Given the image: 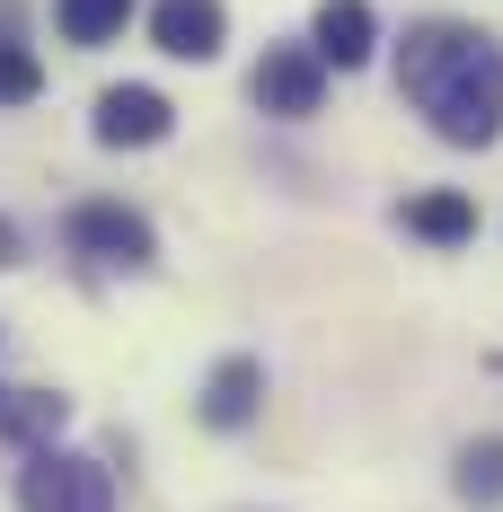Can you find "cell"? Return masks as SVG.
<instances>
[{
    "mask_svg": "<svg viewBox=\"0 0 503 512\" xmlns=\"http://www.w3.org/2000/svg\"><path fill=\"white\" fill-rule=\"evenodd\" d=\"M398 221L424 239V248H459V239H477V204H468L459 186H424V195H406Z\"/></svg>",
    "mask_w": 503,
    "mask_h": 512,
    "instance_id": "cell-9",
    "label": "cell"
},
{
    "mask_svg": "<svg viewBox=\"0 0 503 512\" xmlns=\"http://www.w3.org/2000/svg\"><path fill=\"white\" fill-rule=\"evenodd\" d=\"M36 89H45V62L9 36V9H0V106H27Z\"/></svg>",
    "mask_w": 503,
    "mask_h": 512,
    "instance_id": "cell-13",
    "label": "cell"
},
{
    "mask_svg": "<svg viewBox=\"0 0 503 512\" xmlns=\"http://www.w3.org/2000/svg\"><path fill=\"white\" fill-rule=\"evenodd\" d=\"M168 124H177V106L159 98V89H142V80H124V89H106L98 98V133L106 151H151V142H168Z\"/></svg>",
    "mask_w": 503,
    "mask_h": 512,
    "instance_id": "cell-5",
    "label": "cell"
},
{
    "mask_svg": "<svg viewBox=\"0 0 503 512\" xmlns=\"http://www.w3.org/2000/svg\"><path fill=\"white\" fill-rule=\"evenodd\" d=\"M398 98L459 151H486L503 133V45L486 27H459V18H424L406 27L398 45Z\"/></svg>",
    "mask_w": 503,
    "mask_h": 512,
    "instance_id": "cell-1",
    "label": "cell"
},
{
    "mask_svg": "<svg viewBox=\"0 0 503 512\" xmlns=\"http://www.w3.org/2000/svg\"><path fill=\"white\" fill-rule=\"evenodd\" d=\"M371 45H380L371 0H327V9H318V27H309V53H318V62H336V71H362Z\"/></svg>",
    "mask_w": 503,
    "mask_h": 512,
    "instance_id": "cell-8",
    "label": "cell"
},
{
    "mask_svg": "<svg viewBox=\"0 0 503 512\" xmlns=\"http://www.w3.org/2000/svg\"><path fill=\"white\" fill-rule=\"evenodd\" d=\"M221 36H230V9L221 0H159L151 9V45L168 62H212Z\"/></svg>",
    "mask_w": 503,
    "mask_h": 512,
    "instance_id": "cell-6",
    "label": "cell"
},
{
    "mask_svg": "<svg viewBox=\"0 0 503 512\" xmlns=\"http://www.w3.org/2000/svg\"><path fill=\"white\" fill-rule=\"evenodd\" d=\"M18 512H115V468L45 442L18 468Z\"/></svg>",
    "mask_w": 503,
    "mask_h": 512,
    "instance_id": "cell-2",
    "label": "cell"
},
{
    "mask_svg": "<svg viewBox=\"0 0 503 512\" xmlns=\"http://www.w3.org/2000/svg\"><path fill=\"white\" fill-rule=\"evenodd\" d=\"M459 495H468L477 512L503 504V433H486V442H468V451H459Z\"/></svg>",
    "mask_w": 503,
    "mask_h": 512,
    "instance_id": "cell-12",
    "label": "cell"
},
{
    "mask_svg": "<svg viewBox=\"0 0 503 512\" xmlns=\"http://www.w3.org/2000/svg\"><path fill=\"white\" fill-rule=\"evenodd\" d=\"M62 239H71L80 256H98V265H151V256H159L151 221H142L133 204H71Z\"/></svg>",
    "mask_w": 503,
    "mask_h": 512,
    "instance_id": "cell-3",
    "label": "cell"
},
{
    "mask_svg": "<svg viewBox=\"0 0 503 512\" xmlns=\"http://www.w3.org/2000/svg\"><path fill=\"white\" fill-rule=\"evenodd\" d=\"M0 265H18V230L9 221H0Z\"/></svg>",
    "mask_w": 503,
    "mask_h": 512,
    "instance_id": "cell-14",
    "label": "cell"
},
{
    "mask_svg": "<svg viewBox=\"0 0 503 512\" xmlns=\"http://www.w3.org/2000/svg\"><path fill=\"white\" fill-rule=\"evenodd\" d=\"M256 407H265V362H256V354H230L212 380H203V398H195V415L212 424V433L256 424Z\"/></svg>",
    "mask_w": 503,
    "mask_h": 512,
    "instance_id": "cell-7",
    "label": "cell"
},
{
    "mask_svg": "<svg viewBox=\"0 0 503 512\" xmlns=\"http://www.w3.org/2000/svg\"><path fill=\"white\" fill-rule=\"evenodd\" d=\"M0 415H9V389H0Z\"/></svg>",
    "mask_w": 503,
    "mask_h": 512,
    "instance_id": "cell-15",
    "label": "cell"
},
{
    "mask_svg": "<svg viewBox=\"0 0 503 512\" xmlns=\"http://www.w3.org/2000/svg\"><path fill=\"white\" fill-rule=\"evenodd\" d=\"M124 18H133V0H53V27H62L71 45H106V36H124Z\"/></svg>",
    "mask_w": 503,
    "mask_h": 512,
    "instance_id": "cell-11",
    "label": "cell"
},
{
    "mask_svg": "<svg viewBox=\"0 0 503 512\" xmlns=\"http://www.w3.org/2000/svg\"><path fill=\"white\" fill-rule=\"evenodd\" d=\"M318 89H327V62L309 45H265V62H256V80H248V98L265 115H318Z\"/></svg>",
    "mask_w": 503,
    "mask_h": 512,
    "instance_id": "cell-4",
    "label": "cell"
},
{
    "mask_svg": "<svg viewBox=\"0 0 503 512\" xmlns=\"http://www.w3.org/2000/svg\"><path fill=\"white\" fill-rule=\"evenodd\" d=\"M0 424H9L18 442H36V451H45L53 433L71 424V398H53V389H9V415H0Z\"/></svg>",
    "mask_w": 503,
    "mask_h": 512,
    "instance_id": "cell-10",
    "label": "cell"
}]
</instances>
